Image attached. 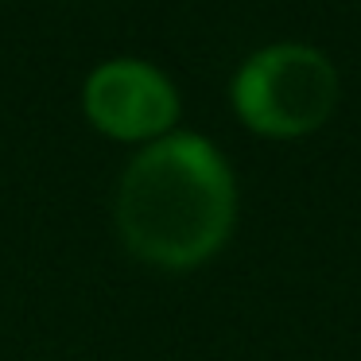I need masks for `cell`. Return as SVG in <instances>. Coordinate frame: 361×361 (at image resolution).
<instances>
[{
	"mask_svg": "<svg viewBox=\"0 0 361 361\" xmlns=\"http://www.w3.org/2000/svg\"><path fill=\"white\" fill-rule=\"evenodd\" d=\"M233 175L221 152L195 133L152 140L121 175L117 229L156 268H195L233 229Z\"/></svg>",
	"mask_w": 361,
	"mask_h": 361,
	"instance_id": "6da1fadb",
	"label": "cell"
},
{
	"mask_svg": "<svg viewBox=\"0 0 361 361\" xmlns=\"http://www.w3.org/2000/svg\"><path fill=\"white\" fill-rule=\"evenodd\" d=\"M338 71L307 43L264 47L237 71L233 109L252 133L291 140L307 136L334 113Z\"/></svg>",
	"mask_w": 361,
	"mask_h": 361,
	"instance_id": "7a4b0ae2",
	"label": "cell"
},
{
	"mask_svg": "<svg viewBox=\"0 0 361 361\" xmlns=\"http://www.w3.org/2000/svg\"><path fill=\"white\" fill-rule=\"evenodd\" d=\"M86 117L113 140H159L179 117V94L167 74L140 59H113L86 78Z\"/></svg>",
	"mask_w": 361,
	"mask_h": 361,
	"instance_id": "3957f363",
	"label": "cell"
}]
</instances>
